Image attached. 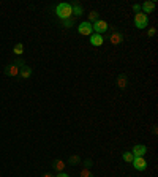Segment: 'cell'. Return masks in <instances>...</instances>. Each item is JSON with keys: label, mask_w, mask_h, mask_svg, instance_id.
Segmentation results:
<instances>
[{"label": "cell", "mask_w": 158, "mask_h": 177, "mask_svg": "<svg viewBox=\"0 0 158 177\" xmlns=\"http://www.w3.org/2000/svg\"><path fill=\"white\" fill-rule=\"evenodd\" d=\"M56 15L60 21H65V19H70L73 16V10H71V5L70 3H59L56 6Z\"/></svg>", "instance_id": "6da1fadb"}, {"label": "cell", "mask_w": 158, "mask_h": 177, "mask_svg": "<svg viewBox=\"0 0 158 177\" xmlns=\"http://www.w3.org/2000/svg\"><path fill=\"white\" fill-rule=\"evenodd\" d=\"M134 25L138 27V29H146V27L149 25L147 15H144V13H136L134 15Z\"/></svg>", "instance_id": "7a4b0ae2"}, {"label": "cell", "mask_w": 158, "mask_h": 177, "mask_svg": "<svg viewBox=\"0 0 158 177\" xmlns=\"http://www.w3.org/2000/svg\"><path fill=\"white\" fill-rule=\"evenodd\" d=\"M92 29L95 30V33L101 35V33L108 32L109 25H108V22H106V21H101V19H98V21H95V22L92 24Z\"/></svg>", "instance_id": "3957f363"}, {"label": "cell", "mask_w": 158, "mask_h": 177, "mask_svg": "<svg viewBox=\"0 0 158 177\" xmlns=\"http://www.w3.org/2000/svg\"><path fill=\"white\" fill-rule=\"evenodd\" d=\"M131 163H133V168L136 171H146L147 169V161L144 160V157H134Z\"/></svg>", "instance_id": "277c9868"}, {"label": "cell", "mask_w": 158, "mask_h": 177, "mask_svg": "<svg viewBox=\"0 0 158 177\" xmlns=\"http://www.w3.org/2000/svg\"><path fill=\"white\" fill-rule=\"evenodd\" d=\"M78 30H79L81 35H92V32H93L92 24L89 22V21H85V22H81V24L78 25Z\"/></svg>", "instance_id": "5b68a950"}, {"label": "cell", "mask_w": 158, "mask_h": 177, "mask_svg": "<svg viewBox=\"0 0 158 177\" xmlns=\"http://www.w3.org/2000/svg\"><path fill=\"white\" fill-rule=\"evenodd\" d=\"M131 153H133V157H144V155L147 153V147L142 146V144H138V146L133 147Z\"/></svg>", "instance_id": "8992f818"}, {"label": "cell", "mask_w": 158, "mask_h": 177, "mask_svg": "<svg viewBox=\"0 0 158 177\" xmlns=\"http://www.w3.org/2000/svg\"><path fill=\"white\" fill-rule=\"evenodd\" d=\"M103 43H105V38H103V35H98V33L90 35V44H92V46H101Z\"/></svg>", "instance_id": "52a82bcc"}, {"label": "cell", "mask_w": 158, "mask_h": 177, "mask_svg": "<svg viewBox=\"0 0 158 177\" xmlns=\"http://www.w3.org/2000/svg\"><path fill=\"white\" fill-rule=\"evenodd\" d=\"M5 74H8V76H19V68L15 65V63L6 65L5 67Z\"/></svg>", "instance_id": "ba28073f"}, {"label": "cell", "mask_w": 158, "mask_h": 177, "mask_svg": "<svg viewBox=\"0 0 158 177\" xmlns=\"http://www.w3.org/2000/svg\"><path fill=\"white\" fill-rule=\"evenodd\" d=\"M141 10H144L142 13L144 15H147V13H152L155 10V2H152V0H149V2H144L141 5Z\"/></svg>", "instance_id": "9c48e42d"}, {"label": "cell", "mask_w": 158, "mask_h": 177, "mask_svg": "<svg viewBox=\"0 0 158 177\" xmlns=\"http://www.w3.org/2000/svg\"><path fill=\"white\" fill-rule=\"evenodd\" d=\"M19 76L24 77V79H29V77L32 76V68H30L29 65L21 67V68H19Z\"/></svg>", "instance_id": "30bf717a"}, {"label": "cell", "mask_w": 158, "mask_h": 177, "mask_svg": "<svg viewBox=\"0 0 158 177\" xmlns=\"http://www.w3.org/2000/svg\"><path fill=\"white\" fill-rule=\"evenodd\" d=\"M123 41V35L119 33V32H114L111 35V44H120Z\"/></svg>", "instance_id": "8fae6325"}, {"label": "cell", "mask_w": 158, "mask_h": 177, "mask_svg": "<svg viewBox=\"0 0 158 177\" xmlns=\"http://www.w3.org/2000/svg\"><path fill=\"white\" fill-rule=\"evenodd\" d=\"M71 10H73V13H74V16H81L82 13H84V10H82V6H81L79 2H73Z\"/></svg>", "instance_id": "7c38bea8"}, {"label": "cell", "mask_w": 158, "mask_h": 177, "mask_svg": "<svg viewBox=\"0 0 158 177\" xmlns=\"http://www.w3.org/2000/svg\"><path fill=\"white\" fill-rule=\"evenodd\" d=\"M117 86H119V89H125L127 87V76L125 74H120L117 77Z\"/></svg>", "instance_id": "4fadbf2b"}, {"label": "cell", "mask_w": 158, "mask_h": 177, "mask_svg": "<svg viewBox=\"0 0 158 177\" xmlns=\"http://www.w3.org/2000/svg\"><path fill=\"white\" fill-rule=\"evenodd\" d=\"M95 21H98V13L93 10V11H90V13H89V22H90V24H93Z\"/></svg>", "instance_id": "5bb4252c"}, {"label": "cell", "mask_w": 158, "mask_h": 177, "mask_svg": "<svg viewBox=\"0 0 158 177\" xmlns=\"http://www.w3.org/2000/svg\"><path fill=\"white\" fill-rule=\"evenodd\" d=\"M13 51H15V54H16V55H21V54L24 52V44H22V43H18V44L15 46V49H13Z\"/></svg>", "instance_id": "9a60e30c"}, {"label": "cell", "mask_w": 158, "mask_h": 177, "mask_svg": "<svg viewBox=\"0 0 158 177\" xmlns=\"http://www.w3.org/2000/svg\"><path fill=\"white\" fill-rule=\"evenodd\" d=\"M54 166H56V169H57L59 172H62V171H63V168H65V163L62 161V160H57L56 163H54Z\"/></svg>", "instance_id": "2e32d148"}, {"label": "cell", "mask_w": 158, "mask_h": 177, "mask_svg": "<svg viewBox=\"0 0 158 177\" xmlns=\"http://www.w3.org/2000/svg\"><path fill=\"white\" fill-rule=\"evenodd\" d=\"M133 158H134V157H133V153H131V152H125V153H123V160H125L127 163H131V161H133Z\"/></svg>", "instance_id": "e0dca14e"}, {"label": "cell", "mask_w": 158, "mask_h": 177, "mask_svg": "<svg viewBox=\"0 0 158 177\" xmlns=\"http://www.w3.org/2000/svg\"><path fill=\"white\" fill-rule=\"evenodd\" d=\"M73 22H74V19H73V18L62 21V24H63V27H71V25H73Z\"/></svg>", "instance_id": "ac0fdd59"}, {"label": "cell", "mask_w": 158, "mask_h": 177, "mask_svg": "<svg viewBox=\"0 0 158 177\" xmlns=\"http://www.w3.org/2000/svg\"><path fill=\"white\" fill-rule=\"evenodd\" d=\"M13 63H15V65H16L18 68H21V67H24V65H25V62H24L22 59H15V62H13Z\"/></svg>", "instance_id": "d6986e66"}, {"label": "cell", "mask_w": 158, "mask_h": 177, "mask_svg": "<svg viewBox=\"0 0 158 177\" xmlns=\"http://www.w3.org/2000/svg\"><path fill=\"white\" fill-rule=\"evenodd\" d=\"M68 161H70L71 165H76V163H79V157H78V155H71V157H70V160H68Z\"/></svg>", "instance_id": "ffe728a7"}, {"label": "cell", "mask_w": 158, "mask_h": 177, "mask_svg": "<svg viewBox=\"0 0 158 177\" xmlns=\"http://www.w3.org/2000/svg\"><path fill=\"white\" fill-rule=\"evenodd\" d=\"M81 177H93V175H92V172L89 171V169H82V171H81Z\"/></svg>", "instance_id": "44dd1931"}, {"label": "cell", "mask_w": 158, "mask_h": 177, "mask_svg": "<svg viewBox=\"0 0 158 177\" xmlns=\"http://www.w3.org/2000/svg\"><path fill=\"white\" fill-rule=\"evenodd\" d=\"M133 11H134V13H139V11H141V5H139V3H134V5H133Z\"/></svg>", "instance_id": "7402d4cb"}, {"label": "cell", "mask_w": 158, "mask_h": 177, "mask_svg": "<svg viewBox=\"0 0 158 177\" xmlns=\"http://www.w3.org/2000/svg\"><path fill=\"white\" fill-rule=\"evenodd\" d=\"M155 35H156V30L153 29V27L152 29H149V37H155Z\"/></svg>", "instance_id": "603a6c76"}, {"label": "cell", "mask_w": 158, "mask_h": 177, "mask_svg": "<svg viewBox=\"0 0 158 177\" xmlns=\"http://www.w3.org/2000/svg\"><path fill=\"white\" fill-rule=\"evenodd\" d=\"M56 177H70V175H68V174H65V172H59Z\"/></svg>", "instance_id": "cb8c5ba5"}, {"label": "cell", "mask_w": 158, "mask_h": 177, "mask_svg": "<svg viewBox=\"0 0 158 177\" xmlns=\"http://www.w3.org/2000/svg\"><path fill=\"white\" fill-rule=\"evenodd\" d=\"M85 166H92V160H87L85 161Z\"/></svg>", "instance_id": "d4e9b609"}, {"label": "cell", "mask_w": 158, "mask_h": 177, "mask_svg": "<svg viewBox=\"0 0 158 177\" xmlns=\"http://www.w3.org/2000/svg\"><path fill=\"white\" fill-rule=\"evenodd\" d=\"M43 177H54V175H51V174H44Z\"/></svg>", "instance_id": "484cf974"}]
</instances>
